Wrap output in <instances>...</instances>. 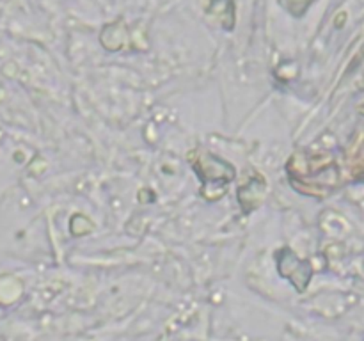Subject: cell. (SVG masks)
I'll list each match as a JSON object with an SVG mask.
<instances>
[{
	"label": "cell",
	"mask_w": 364,
	"mask_h": 341,
	"mask_svg": "<svg viewBox=\"0 0 364 341\" xmlns=\"http://www.w3.org/2000/svg\"><path fill=\"white\" fill-rule=\"evenodd\" d=\"M194 169L205 187H220V190L226 192V185L235 178V169L228 162L220 160L219 156L212 153H205L203 156H196Z\"/></svg>",
	"instance_id": "obj_1"
},
{
	"label": "cell",
	"mask_w": 364,
	"mask_h": 341,
	"mask_svg": "<svg viewBox=\"0 0 364 341\" xmlns=\"http://www.w3.org/2000/svg\"><path fill=\"white\" fill-rule=\"evenodd\" d=\"M208 14L217 18L226 31H233L235 21H237L233 0H210Z\"/></svg>",
	"instance_id": "obj_2"
},
{
	"label": "cell",
	"mask_w": 364,
	"mask_h": 341,
	"mask_svg": "<svg viewBox=\"0 0 364 341\" xmlns=\"http://www.w3.org/2000/svg\"><path fill=\"white\" fill-rule=\"evenodd\" d=\"M313 2H315V0H279L281 6H283L288 13L294 14V16H302Z\"/></svg>",
	"instance_id": "obj_3"
}]
</instances>
